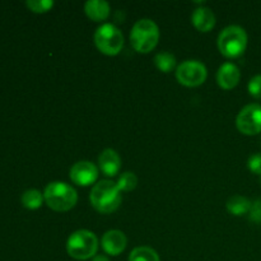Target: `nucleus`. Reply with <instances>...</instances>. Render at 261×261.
Returning a JSON list of instances; mask_svg holds the SVG:
<instances>
[{"label":"nucleus","instance_id":"obj_10","mask_svg":"<svg viewBox=\"0 0 261 261\" xmlns=\"http://www.w3.org/2000/svg\"><path fill=\"white\" fill-rule=\"evenodd\" d=\"M101 245L102 249H103V251L107 255L117 256V255H120L126 249L127 240L124 232L117 231V229H111V231H107L103 234L101 240Z\"/></svg>","mask_w":261,"mask_h":261},{"label":"nucleus","instance_id":"obj_22","mask_svg":"<svg viewBox=\"0 0 261 261\" xmlns=\"http://www.w3.org/2000/svg\"><path fill=\"white\" fill-rule=\"evenodd\" d=\"M250 221L256 224H261V199H257L252 203L251 209L249 212Z\"/></svg>","mask_w":261,"mask_h":261},{"label":"nucleus","instance_id":"obj_1","mask_svg":"<svg viewBox=\"0 0 261 261\" xmlns=\"http://www.w3.org/2000/svg\"><path fill=\"white\" fill-rule=\"evenodd\" d=\"M92 206L102 214H111L121 205V190L111 180H101L94 184L89 195Z\"/></svg>","mask_w":261,"mask_h":261},{"label":"nucleus","instance_id":"obj_23","mask_svg":"<svg viewBox=\"0 0 261 261\" xmlns=\"http://www.w3.org/2000/svg\"><path fill=\"white\" fill-rule=\"evenodd\" d=\"M250 171L256 175H261V154H254L250 157L249 162H247Z\"/></svg>","mask_w":261,"mask_h":261},{"label":"nucleus","instance_id":"obj_9","mask_svg":"<svg viewBox=\"0 0 261 261\" xmlns=\"http://www.w3.org/2000/svg\"><path fill=\"white\" fill-rule=\"evenodd\" d=\"M70 180L78 186H91L98 178V167L89 161H79L70 168Z\"/></svg>","mask_w":261,"mask_h":261},{"label":"nucleus","instance_id":"obj_24","mask_svg":"<svg viewBox=\"0 0 261 261\" xmlns=\"http://www.w3.org/2000/svg\"><path fill=\"white\" fill-rule=\"evenodd\" d=\"M92 261H110L109 257L105 256V255H96V256L92 259Z\"/></svg>","mask_w":261,"mask_h":261},{"label":"nucleus","instance_id":"obj_2","mask_svg":"<svg viewBox=\"0 0 261 261\" xmlns=\"http://www.w3.org/2000/svg\"><path fill=\"white\" fill-rule=\"evenodd\" d=\"M43 199L50 209L55 212H68L75 206L78 201L76 191L63 181H54L46 186Z\"/></svg>","mask_w":261,"mask_h":261},{"label":"nucleus","instance_id":"obj_6","mask_svg":"<svg viewBox=\"0 0 261 261\" xmlns=\"http://www.w3.org/2000/svg\"><path fill=\"white\" fill-rule=\"evenodd\" d=\"M94 43L102 54L115 56L121 51L124 46V36L116 25L105 23L97 28L94 33Z\"/></svg>","mask_w":261,"mask_h":261},{"label":"nucleus","instance_id":"obj_15","mask_svg":"<svg viewBox=\"0 0 261 261\" xmlns=\"http://www.w3.org/2000/svg\"><path fill=\"white\" fill-rule=\"evenodd\" d=\"M252 203L247 198L241 195H234L228 199L226 206L227 211L232 214V216L241 217L245 214H249L250 209H251Z\"/></svg>","mask_w":261,"mask_h":261},{"label":"nucleus","instance_id":"obj_19","mask_svg":"<svg viewBox=\"0 0 261 261\" xmlns=\"http://www.w3.org/2000/svg\"><path fill=\"white\" fill-rule=\"evenodd\" d=\"M138 185V177L135 176V173L133 172H125L122 173L119 177V181H117V186L121 191H132L137 188Z\"/></svg>","mask_w":261,"mask_h":261},{"label":"nucleus","instance_id":"obj_16","mask_svg":"<svg viewBox=\"0 0 261 261\" xmlns=\"http://www.w3.org/2000/svg\"><path fill=\"white\" fill-rule=\"evenodd\" d=\"M20 200H22V204L25 208L35 211V209H38L42 205L45 199H43V194H41L40 191L36 190V189H30V190H25L22 194Z\"/></svg>","mask_w":261,"mask_h":261},{"label":"nucleus","instance_id":"obj_20","mask_svg":"<svg viewBox=\"0 0 261 261\" xmlns=\"http://www.w3.org/2000/svg\"><path fill=\"white\" fill-rule=\"evenodd\" d=\"M25 4L35 13H46L54 7L53 0H27Z\"/></svg>","mask_w":261,"mask_h":261},{"label":"nucleus","instance_id":"obj_12","mask_svg":"<svg viewBox=\"0 0 261 261\" xmlns=\"http://www.w3.org/2000/svg\"><path fill=\"white\" fill-rule=\"evenodd\" d=\"M240 79H241L240 69L232 63H226L221 65L218 73H217V82H218L219 87L226 91L234 88L239 84Z\"/></svg>","mask_w":261,"mask_h":261},{"label":"nucleus","instance_id":"obj_11","mask_svg":"<svg viewBox=\"0 0 261 261\" xmlns=\"http://www.w3.org/2000/svg\"><path fill=\"white\" fill-rule=\"evenodd\" d=\"M98 166L99 170L103 172V175L109 176V177H114L119 173L120 168H121V158H120L119 153L116 150L107 148L99 154Z\"/></svg>","mask_w":261,"mask_h":261},{"label":"nucleus","instance_id":"obj_14","mask_svg":"<svg viewBox=\"0 0 261 261\" xmlns=\"http://www.w3.org/2000/svg\"><path fill=\"white\" fill-rule=\"evenodd\" d=\"M84 12L93 22H102L109 18L111 9L109 3L105 0H88L84 4Z\"/></svg>","mask_w":261,"mask_h":261},{"label":"nucleus","instance_id":"obj_7","mask_svg":"<svg viewBox=\"0 0 261 261\" xmlns=\"http://www.w3.org/2000/svg\"><path fill=\"white\" fill-rule=\"evenodd\" d=\"M205 65L198 60H186L176 69V79L185 87H199L206 81Z\"/></svg>","mask_w":261,"mask_h":261},{"label":"nucleus","instance_id":"obj_17","mask_svg":"<svg viewBox=\"0 0 261 261\" xmlns=\"http://www.w3.org/2000/svg\"><path fill=\"white\" fill-rule=\"evenodd\" d=\"M129 261H160V256L152 247L139 246L130 252Z\"/></svg>","mask_w":261,"mask_h":261},{"label":"nucleus","instance_id":"obj_13","mask_svg":"<svg viewBox=\"0 0 261 261\" xmlns=\"http://www.w3.org/2000/svg\"><path fill=\"white\" fill-rule=\"evenodd\" d=\"M191 22L194 27L200 32H209L216 25V15L213 10L206 7L196 8L191 15Z\"/></svg>","mask_w":261,"mask_h":261},{"label":"nucleus","instance_id":"obj_8","mask_svg":"<svg viewBox=\"0 0 261 261\" xmlns=\"http://www.w3.org/2000/svg\"><path fill=\"white\" fill-rule=\"evenodd\" d=\"M236 126L245 135H256L261 133L260 105L251 103L245 106L237 115Z\"/></svg>","mask_w":261,"mask_h":261},{"label":"nucleus","instance_id":"obj_21","mask_svg":"<svg viewBox=\"0 0 261 261\" xmlns=\"http://www.w3.org/2000/svg\"><path fill=\"white\" fill-rule=\"evenodd\" d=\"M247 88H249L250 94H251L254 98L261 99V75L252 76L251 81L249 82Z\"/></svg>","mask_w":261,"mask_h":261},{"label":"nucleus","instance_id":"obj_4","mask_svg":"<svg viewBox=\"0 0 261 261\" xmlns=\"http://www.w3.org/2000/svg\"><path fill=\"white\" fill-rule=\"evenodd\" d=\"M98 250V239L87 229L73 232L66 241V252L75 260L93 259Z\"/></svg>","mask_w":261,"mask_h":261},{"label":"nucleus","instance_id":"obj_5","mask_svg":"<svg viewBox=\"0 0 261 261\" xmlns=\"http://www.w3.org/2000/svg\"><path fill=\"white\" fill-rule=\"evenodd\" d=\"M247 47V33L240 25H228L218 37V48L228 59L239 58Z\"/></svg>","mask_w":261,"mask_h":261},{"label":"nucleus","instance_id":"obj_3","mask_svg":"<svg viewBox=\"0 0 261 261\" xmlns=\"http://www.w3.org/2000/svg\"><path fill=\"white\" fill-rule=\"evenodd\" d=\"M160 41V28L152 19H139L133 25L130 42L135 51L148 54L157 46Z\"/></svg>","mask_w":261,"mask_h":261},{"label":"nucleus","instance_id":"obj_18","mask_svg":"<svg viewBox=\"0 0 261 261\" xmlns=\"http://www.w3.org/2000/svg\"><path fill=\"white\" fill-rule=\"evenodd\" d=\"M154 64L158 70L170 73L176 68V58L171 53H160L154 56Z\"/></svg>","mask_w":261,"mask_h":261}]
</instances>
